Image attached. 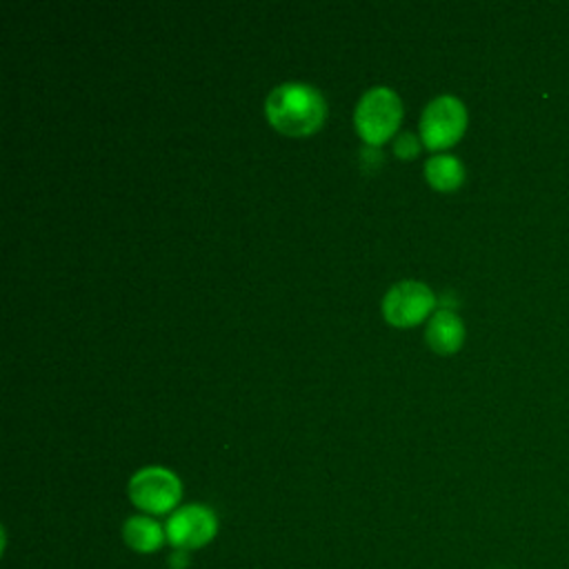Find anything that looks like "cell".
<instances>
[{"mask_svg":"<svg viewBox=\"0 0 569 569\" xmlns=\"http://www.w3.org/2000/svg\"><path fill=\"white\" fill-rule=\"evenodd\" d=\"M425 340L440 356L456 353L465 342V325L453 311L438 309L427 320Z\"/></svg>","mask_w":569,"mask_h":569,"instance_id":"52a82bcc","label":"cell"},{"mask_svg":"<svg viewBox=\"0 0 569 569\" xmlns=\"http://www.w3.org/2000/svg\"><path fill=\"white\" fill-rule=\"evenodd\" d=\"M122 540L127 547H131L138 553H153L164 545L167 533H164V527L153 518L131 516L122 525Z\"/></svg>","mask_w":569,"mask_h":569,"instance_id":"ba28073f","label":"cell"},{"mask_svg":"<svg viewBox=\"0 0 569 569\" xmlns=\"http://www.w3.org/2000/svg\"><path fill=\"white\" fill-rule=\"evenodd\" d=\"M467 129V107L460 98L442 93L427 102L420 116V142L440 151L456 144Z\"/></svg>","mask_w":569,"mask_h":569,"instance_id":"277c9868","label":"cell"},{"mask_svg":"<svg viewBox=\"0 0 569 569\" xmlns=\"http://www.w3.org/2000/svg\"><path fill=\"white\" fill-rule=\"evenodd\" d=\"M400 120H402V102L398 93L389 87L367 89L360 96L353 111L356 131L371 147H380L387 138H391Z\"/></svg>","mask_w":569,"mask_h":569,"instance_id":"7a4b0ae2","label":"cell"},{"mask_svg":"<svg viewBox=\"0 0 569 569\" xmlns=\"http://www.w3.org/2000/svg\"><path fill=\"white\" fill-rule=\"evenodd\" d=\"M436 307L433 291L420 280H400L382 298V316L393 327H413Z\"/></svg>","mask_w":569,"mask_h":569,"instance_id":"5b68a950","label":"cell"},{"mask_svg":"<svg viewBox=\"0 0 569 569\" xmlns=\"http://www.w3.org/2000/svg\"><path fill=\"white\" fill-rule=\"evenodd\" d=\"M418 151H420V142H418V138L413 133H400L396 138V142H393V153L398 158H402V160L413 158Z\"/></svg>","mask_w":569,"mask_h":569,"instance_id":"30bf717a","label":"cell"},{"mask_svg":"<svg viewBox=\"0 0 569 569\" xmlns=\"http://www.w3.org/2000/svg\"><path fill=\"white\" fill-rule=\"evenodd\" d=\"M425 178L438 191H453L465 180V167L451 153H436L425 162Z\"/></svg>","mask_w":569,"mask_h":569,"instance_id":"9c48e42d","label":"cell"},{"mask_svg":"<svg viewBox=\"0 0 569 569\" xmlns=\"http://www.w3.org/2000/svg\"><path fill=\"white\" fill-rule=\"evenodd\" d=\"M131 502L151 516H162V513H173L182 498V482L180 478L167 469V467H142L138 469L127 485Z\"/></svg>","mask_w":569,"mask_h":569,"instance_id":"3957f363","label":"cell"},{"mask_svg":"<svg viewBox=\"0 0 569 569\" xmlns=\"http://www.w3.org/2000/svg\"><path fill=\"white\" fill-rule=\"evenodd\" d=\"M164 533L169 545L178 551L202 549L218 533V518L204 505H184L169 516Z\"/></svg>","mask_w":569,"mask_h":569,"instance_id":"8992f818","label":"cell"},{"mask_svg":"<svg viewBox=\"0 0 569 569\" xmlns=\"http://www.w3.org/2000/svg\"><path fill=\"white\" fill-rule=\"evenodd\" d=\"M264 116L273 129L284 136H309L327 118L325 96L307 82H282L264 100Z\"/></svg>","mask_w":569,"mask_h":569,"instance_id":"6da1fadb","label":"cell"}]
</instances>
